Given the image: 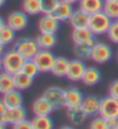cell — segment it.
Instances as JSON below:
<instances>
[{
    "label": "cell",
    "instance_id": "obj_42",
    "mask_svg": "<svg viewBox=\"0 0 118 129\" xmlns=\"http://www.w3.org/2000/svg\"><path fill=\"white\" fill-rule=\"evenodd\" d=\"M6 126H7V124H5V123H4L3 121L0 120V129H4V128H6Z\"/></svg>",
    "mask_w": 118,
    "mask_h": 129
},
{
    "label": "cell",
    "instance_id": "obj_28",
    "mask_svg": "<svg viewBox=\"0 0 118 129\" xmlns=\"http://www.w3.org/2000/svg\"><path fill=\"white\" fill-rule=\"evenodd\" d=\"M22 11L26 12L28 15H38L42 13L41 1L39 0H23L22 3Z\"/></svg>",
    "mask_w": 118,
    "mask_h": 129
},
{
    "label": "cell",
    "instance_id": "obj_34",
    "mask_svg": "<svg viewBox=\"0 0 118 129\" xmlns=\"http://www.w3.org/2000/svg\"><path fill=\"white\" fill-rule=\"evenodd\" d=\"M41 1V8L43 14H51L53 8L57 6V4L60 0H39Z\"/></svg>",
    "mask_w": 118,
    "mask_h": 129
},
{
    "label": "cell",
    "instance_id": "obj_36",
    "mask_svg": "<svg viewBox=\"0 0 118 129\" xmlns=\"http://www.w3.org/2000/svg\"><path fill=\"white\" fill-rule=\"evenodd\" d=\"M109 95L118 99V79L113 80L109 86Z\"/></svg>",
    "mask_w": 118,
    "mask_h": 129
},
{
    "label": "cell",
    "instance_id": "obj_41",
    "mask_svg": "<svg viewBox=\"0 0 118 129\" xmlns=\"http://www.w3.org/2000/svg\"><path fill=\"white\" fill-rule=\"evenodd\" d=\"M63 1H66L68 4H72V5H75V4H79L80 0H63Z\"/></svg>",
    "mask_w": 118,
    "mask_h": 129
},
{
    "label": "cell",
    "instance_id": "obj_9",
    "mask_svg": "<svg viewBox=\"0 0 118 129\" xmlns=\"http://www.w3.org/2000/svg\"><path fill=\"white\" fill-rule=\"evenodd\" d=\"M80 108L82 109V112L85 113L88 117L96 116L100 114V109H101V99L97 96L94 95H89L83 98Z\"/></svg>",
    "mask_w": 118,
    "mask_h": 129
},
{
    "label": "cell",
    "instance_id": "obj_12",
    "mask_svg": "<svg viewBox=\"0 0 118 129\" xmlns=\"http://www.w3.org/2000/svg\"><path fill=\"white\" fill-rule=\"evenodd\" d=\"M27 119V111L22 106L18 108H12V109H7V112L4 115L0 116V120L3 121L5 124H12L14 126L15 123L20 122V121Z\"/></svg>",
    "mask_w": 118,
    "mask_h": 129
},
{
    "label": "cell",
    "instance_id": "obj_1",
    "mask_svg": "<svg viewBox=\"0 0 118 129\" xmlns=\"http://www.w3.org/2000/svg\"><path fill=\"white\" fill-rule=\"evenodd\" d=\"M13 49L18 51L24 59H33L38 52L39 48L36 39L31 37H20L14 42Z\"/></svg>",
    "mask_w": 118,
    "mask_h": 129
},
{
    "label": "cell",
    "instance_id": "obj_24",
    "mask_svg": "<svg viewBox=\"0 0 118 129\" xmlns=\"http://www.w3.org/2000/svg\"><path fill=\"white\" fill-rule=\"evenodd\" d=\"M15 88L14 84V75H11L6 71L0 72V93L5 94L9 91Z\"/></svg>",
    "mask_w": 118,
    "mask_h": 129
},
{
    "label": "cell",
    "instance_id": "obj_2",
    "mask_svg": "<svg viewBox=\"0 0 118 129\" xmlns=\"http://www.w3.org/2000/svg\"><path fill=\"white\" fill-rule=\"evenodd\" d=\"M1 60H3L4 71L8 72L11 75H15L21 71L26 59L15 49H11L8 51H5V54L1 56Z\"/></svg>",
    "mask_w": 118,
    "mask_h": 129
},
{
    "label": "cell",
    "instance_id": "obj_32",
    "mask_svg": "<svg viewBox=\"0 0 118 129\" xmlns=\"http://www.w3.org/2000/svg\"><path fill=\"white\" fill-rule=\"evenodd\" d=\"M89 128H92V129H108L106 120L103 116H101L100 114L96 115V116H93L92 121L89 123Z\"/></svg>",
    "mask_w": 118,
    "mask_h": 129
},
{
    "label": "cell",
    "instance_id": "obj_6",
    "mask_svg": "<svg viewBox=\"0 0 118 129\" xmlns=\"http://www.w3.org/2000/svg\"><path fill=\"white\" fill-rule=\"evenodd\" d=\"M43 96L49 101L52 106L53 111H57L59 108L64 107V98H65V90H63L60 87L51 86L43 93Z\"/></svg>",
    "mask_w": 118,
    "mask_h": 129
},
{
    "label": "cell",
    "instance_id": "obj_37",
    "mask_svg": "<svg viewBox=\"0 0 118 129\" xmlns=\"http://www.w3.org/2000/svg\"><path fill=\"white\" fill-rule=\"evenodd\" d=\"M106 126L108 129H118V119H108Z\"/></svg>",
    "mask_w": 118,
    "mask_h": 129
},
{
    "label": "cell",
    "instance_id": "obj_25",
    "mask_svg": "<svg viewBox=\"0 0 118 129\" xmlns=\"http://www.w3.org/2000/svg\"><path fill=\"white\" fill-rule=\"evenodd\" d=\"M14 84H15V88H16V90L26 91L33 86L34 78L24 75V73H22V72L20 71L14 75Z\"/></svg>",
    "mask_w": 118,
    "mask_h": 129
},
{
    "label": "cell",
    "instance_id": "obj_17",
    "mask_svg": "<svg viewBox=\"0 0 118 129\" xmlns=\"http://www.w3.org/2000/svg\"><path fill=\"white\" fill-rule=\"evenodd\" d=\"M89 16L90 15L83 12L82 9H74L73 14L70 19V24L73 29L75 28H87L89 23Z\"/></svg>",
    "mask_w": 118,
    "mask_h": 129
},
{
    "label": "cell",
    "instance_id": "obj_16",
    "mask_svg": "<svg viewBox=\"0 0 118 129\" xmlns=\"http://www.w3.org/2000/svg\"><path fill=\"white\" fill-rule=\"evenodd\" d=\"M1 99L4 100L5 105H6V107L8 108V109L21 107L22 104H23V98H22L21 91L16 90V88L3 94V98H1Z\"/></svg>",
    "mask_w": 118,
    "mask_h": 129
},
{
    "label": "cell",
    "instance_id": "obj_21",
    "mask_svg": "<svg viewBox=\"0 0 118 129\" xmlns=\"http://www.w3.org/2000/svg\"><path fill=\"white\" fill-rule=\"evenodd\" d=\"M53 112L52 106L42 95L33 102V113L35 115H50Z\"/></svg>",
    "mask_w": 118,
    "mask_h": 129
},
{
    "label": "cell",
    "instance_id": "obj_23",
    "mask_svg": "<svg viewBox=\"0 0 118 129\" xmlns=\"http://www.w3.org/2000/svg\"><path fill=\"white\" fill-rule=\"evenodd\" d=\"M36 41H37L41 49L51 50L57 44V36L56 34L51 33H39V35L36 37Z\"/></svg>",
    "mask_w": 118,
    "mask_h": 129
},
{
    "label": "cell",
    "instance_id": "obj_13",
    "mask_svg": "<svg viewBox=\"0 0 118 129\" xmlns=\"http://www.w3.org/2000/svg\"><path fill=\"white\" fill-rule=\"evenodd\" d=\"M82 92L77 87H70L65 90V98H64V107L72 108V107H80L83 100Z\"/></svg>",
    "mask_w": 118,
    "mask_h": 129
},
{
    "label": "cell",
    "instance_id": "obj_40",
    "mask_svg": "<svg viewBox=\"0 0 118 129\" xmlns=\"http://www.w3.org/2000/svg\"><path fill=\"white\" fill-rule=\"evenodd\" d=\"M4 26H6V21L4 20L3 16H0V29L4 27Z\"/></svg>",
    "mask_w": 118,
    "mask_h": 129
},
{
    "label": "cell",
    "instance_id": "obj_46",
    "mask_svg": "<svg viewBox=\"0 0 118 129\" xmlns=\"http://www.w3.org/2000/svg\"><path fill=\"white\" fill-rule=\"evenodd\" d=\"M117 58H118V55H117Z\"/></svg>",
    "mask_w": 118,
    "mask_h": 129
},
{
    "label": "cell",
    "instance_id": "obj_29",
    "mask_svg": "<svg viewBox=\"0 0 118 129\" xmlns=\"http://www.w3.org/2000/svg\"><path fill=\"white\" fill-rule=\"evenodd\" d=\"M16 31H15L13 28H11L8 24L4 26L1 29H0V41L4 43L5 45L12 44L13 42H15V39H16Z\"/></svg>",
    "mask_w": 118,
    "mask_h": 129
},
{
    "label": "cell",
    "instance_id": "obj_22",
    "mask_svg": "<svg viewBox=\"0 0 118 129\" xmlns=\"http://www.w3.org/2000/svg\"><path fill=\"white\" fill-rule=\"evenodd\" d=\"M68 65H70V60L65 57H56L54 63H53L51 73L56 77H66L67 75Z\"/></svg>",
    "mask_w": 118,
    "mask_h": 129
},
{
    "label": "cell",
    "instance_id": "obj_43",
    "mask_svg": "<svg viewBox=\"0 0 118 129\" xmlns=\"http://www.w3.org/2000/svg\"><path fill=\"white\" fill-rule=\"evenodd\" d=\"M5 3H6V0H0V8L5 5Z\"/></svg>",
    "mask_w": 118,
    "mask_h": 129
},
{
    "label": "cell",
    "instance_id": "obj_8",
    "mask_svg": "<svg viewBox=\"0 0 118 129\" xmlns=\"http://www.w3.org/2000/svg\"><path fill=\"white\" fill-rule=\"evenodd\" d=\"M28 23H29L28 14L23 11H14L6 19V24L13 28L15 31H21L26 29Z\"/></svg>",
    "mask_w": 118,
    "mask_h": 129
},
{
    "label": "cell",
    "instance_id": "obj_31",
    "mask_svg": "<svg viewBox=\"0 0 118 129\" xmlns=\"http://www.w3.org/2000/svg\"><path fill=\"white\" fill-rule=\"evenodd\" d=\"M21 72L31 77V78H35L36 76L39 73V70L37 68V65H36V63L34 62V59H26L23 65H22Z\"/></svg>",
    "mask_w": 118,
    "mask_h": 129
},
{
    "label": "cell",
    "instance_id": "obj_30",
    "mask_svg": "<svg viewBox=\"0 0 118 129\" xmlns=\"http://www.w3.org/2000/svg\"><path fill=\"white\" fill-rule=\"evenodd\" d=\"M110 19L118 20V0H108L104 1L103 9H102Z\"/></svg>",
    "mask_w": 118,
    "mask_h": 129
},
{
    "label": "cell",
    "instance_id": "obj_10",
    "mask_svg": "<svg viewBox=\"0 0 118 129\" xmlns=\"http://www.w3.org/2000/svg\"><path fill=\"white\" fill-rule=\"evenodd\" d=\"M86 68L87 66L85 65L82 59H80V58L70 60L66 78L71 81H81L83 77V73L86 71Z\"/></svg>",
    "mask_w": 118,
    "mask_h": 129
},
{
    "label": "cell",
    "instance_id": "obj_44",
    "mask_svg": "<svg viewBox=\"0 0 118 129\" xmlns=\"http://www.w3.org/2000/svg\"><path fill=\"white\" fill-rule=\"evenodd\" d=\"M3 71V60H1V57H0V72Z\"/></svg>",
    "mask_w": 118,
    "mask_h": 129
},
{
    "label": "cell",
    "instance_id": "obj_14",
    "mask_svg": "<svg viewBox=\"0 0 118 129\" xmlns=\"http://www.w3.org/2000/svg\"><path fill=\"white\" fill-rule=\"evenodd\" d=\"M59 22L51 14H44L38 21L39 33H51L56 34L59 29Z\"/></svg>",
    "mask_w": 118,
    "mask_h": 129
},
{
    "label": "cell",
    "instance_id": "obj_15",
    "mask_svg": "<svg viewBox=\"0 0 118 129\" xmlns=\"http://www.w3.org/2000/svg\"><path fill=\"white\" fill-rule=\"evenodd\" d=\"M96 43L94 37L90 40L86 41L83 43H79V44H74V55L80 59H90L93 54V49Z\"/></svg>",
    "mask_w": 118,
    "mask_h": 129
},
{
    "label": "cell",
    "instance_id": "obj_4",
    "mask_svg": "<svg viewBox=\"0 0 118 129\" xmlns=\"http://www.w3.org/2000/svg\"><path fill=\"white\" fill-rule=\"evenodd\" d=\"M33 59L38 68L39 72L46 73V72H51V70H52L56 56L49 49H39Z\"/></svg>",
    "mask_w": 118,
    "mask_h": 129
},
{
    "label": "cell",
    "instance_id": "obj_45",
    "mask_svg": "<svg viewBox=\"0 0 118 129\" xmlns=\"http://www.w3.org/2000/svg\"><path fill=\"white\" fill-rule=\"evenodd\" d=\"M104 1H108V0H104Z\"/></svg>",
    "mask_w": 118,
    "mask_h": 129
},
{
    "label": "cell",
    "instance_id": "obj_26",
    "mask_svg": "<svg viewBox=\"0 0 118 129\" xmlns=\"http://www.w3.org/2000/svg\"><path fill=\"white\" fill-rule=\"evenodd\" d=\"M72 41L74 44H79V43H83L86 41L90 40L92 37H94V34L90 31L88 27L87 28H75L72 31Z\"/></svg>",
    "mask_w": 118,
    "mask_h": 129
},
{
    "label": "cell",
    "instance_id": "obj_20",
    "mask_svg": "<svg viewBox=\"0 0 118 129\" xmlns=\"http://www.w3.org/2000/svg\"><path fill=\"white\" fill-rule=\"evenodd\" d=\"M103 5L104 0H80L79 1V8L89 15L101 12L103 9Z\"/></svg>",
    "mask_w": 118,
    "mask_h": 129
},
{
    "label": "cell",
    "instance_id": "obj_5",
    "mask_svg": "<svg viewBox=\"0 0 118 129\" xmlns=\"http://www.w3.org/2000/svg\"><path fill=\"white\" fill-rule=\"evenodd\" d=\"M100 115L105 120L108 119H118V99L111 95L104 96L101 99Z\"/></svg>",
    "mask_w": 118,
    "mask_h": 129
},
{
    "label": "cell",
    "instance_id": "obj_33",
    "mask_svg": "<svg viewBox=\"0 0 118 129\" xmlns=\"http://www.w3.org/2000/svg\"><path fill=\"white\" fill-rule=\"evenodd\" d=\"M106 35L112 43L118 44V20H112L111 26H110Z\"/></svg>",
    "mask_w": 118,
    "mask_h": 129
},
{
    "label": "cell",
    "instance_id": "obj_18",
    "mask_svg": "<svg viewBox=\"0 0 118 129\" xmlns=\"http://www.w3.org/2000/svg\"><path fill=\"white\" fill-rule=\"evenodd\" d=\"M101 79H102V75H101V71L97 68L87 66L81 81L86 86H95V85H97L100 83Z\"/></svg>",
    "mask_w": 118,
    "mask_h": 129
},
{
    "label": "cell",
    "instance_id": "obj_35",
    "mask_svg": "<svg viewBox=\"0 0 118 129\" xmlns=\"http://www.w3.org/2000/svg\"><path fill=\"white\" fill-rule=\"evenodd\" d=\"M13 128H15V129H33V123H31V121L24 119V120L20 121V122L15 123L14 126H13Z\"/></svg>",
    "mask_w": 118,
    "mask_h": 129
},
{
    "label": "cell",
    "instance_id": "obj_3",
    "mask_svg": "<svg viewBox=\"0 0 118 129\" xmlns=\"http://www.w3.org/2000/svg\"><path fill=\"white\" fill-rule=\"evenodd\" d=\"M111 22L112 19H110L103 11H101L89 16L88 28L94 35H104L108 33Z\"/></svg>",
    "mask_w": 118,
    "mask_h": 129
},
{
    "label": "cell",
    "instance_id": "obj_38",
    "mask_svg": "<svg viewBox=\"0 0 118 129\" xmlns=\"http://www.w3.org/2000/svg\"><path fill=\"white\" fill-rule=\"evenodd\" d=\"M7 109H8V108L6 107V105H5L4 100H3V99H0V116L5 114V113L7 112Z\"/></svg>",
    "mask_w": 118,
    "mask_h": 129
},
{
    "label": "cell",
    "instance_id": "obj_39",
    "mask_svg": "<svg viewBox=\"0 0 118 129\" xmlns=\"http://www.w3.org/2000/svg\"><path fill=\"white\" fill-rule=\"evenodd\" d=\"M5 47H6V45H5L3 42H1V41H0V57L5 54Z\"/></svg>",
    "mask_w": 118,
    "mask_h": 129
},
{
    "label": "cell",
    "instance_id": "obj_7",
    "mask_svg": "<svg viewBox=\"0 0 118 129\" xmlns=\"http://www.w3.org/2000/svg\"><path fill=\"white\" fill-rule=\"evenodd\" d=\"M112 58V50L110 45L103 42H96L93 49L92 59L97 64H105Z\"/></svg>",
    "mask_w": 118,
    "mask_h": 129
},
{
    "label": "cell",
    "instance_id": "obj_27",
    "mask_svg": "<svg viewBox=\"0 0 118 129\" xmlns=\"http://www.w3.org/2000/svg\"><path fill=\"white\" fill-rule=\"evenodd\" d=\"M31 123L33 129H52L54 126L50 115H35Z\"/></svg>",
    "mask_w": 118,
    "mask_h": 129
},
{
    "label": "cell",
    "instance_id": "obj_11",
    "mask_svg": "<svg viewBox=\"0 0 118 129\" xmlns=\"http://www.w3.org/2000/svg\"><path fill=\"white\" fill-rule=\"evenodd\" d=\"M74 5L72 4H68L66 1H63L60 0L57 6L53 8V11L51 12V15L54 16V18L60 22H65V21H70L72 14L74 12V8H73Z\"/></svg>",
    "mask_w": 118,
    "mask_h": 129
},
{
    "label": "cell",
    "instance_id": "obj_19",
    "mask_svg": "<svg viewBox=\"0 0 118 129\" xmlns=\"http://www.w3.org/2000/svg\"><path fill=\"white\" fill-rule=\"evenodd\" d=\"M66 115L72 126L78 127L81 126L85 120L87 119V115L82 112V109L80 107H72V108H66Z\"/></svg>",
    "mask_w": 118,
    "mask_h": 129
}]
</instances>
